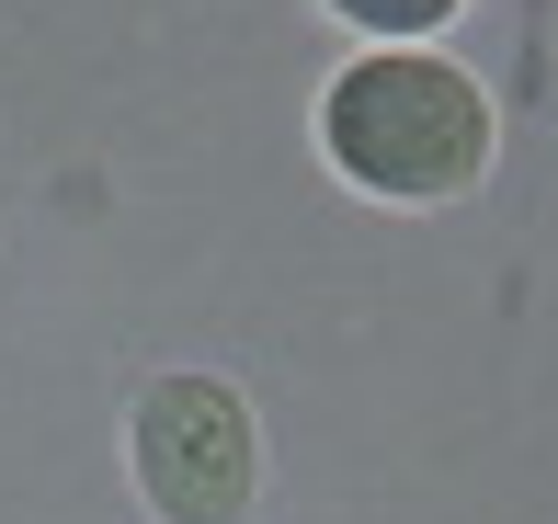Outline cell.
I'll use <instances>...</instances> for the list:
<instances>
[{
	"mask_svg": "<svg viewBox=\"0 0 558 524\" xmlns=\"http://www.w3.org/2000/svg\"><path fill=\"white\" fill-rule=\"evenodd\" d=\"M319 160L376 206H456L490 171V92L456 58L376 46L319 92Z\"/></svg>",
	"mask_w": 558,
	"mask_h": 524,
	"instance_id": "obj_1",
	"label": "cell"
},
{
	"mask_svg": "<svg viewBox=\"0 0 558 524\" xmlns=\"http://www.w3.org/2000/svg\"><path fill=\"white\" fill-rule=\"evenodd\" d=\"M125 467L160 524H240L263 490V434L228 377H160L125 411Z\"/></svg>",
	"mask_w": 558,
	"mask_h": 524,
	"instance_id": "obj_2",
	"label": "cell"
},
{
	"mask_svg": "<svg viewBox=\"0 0 558 524\" xmlns=\"http://www.w3.org/2000/svg\"><path fill=\"white\" fill-rule=\"evenodd\" d=\"M319 12H342L353 35H376V46H422V35L456 23V0H319Z\"/></svg>",
	"mask_w": 558,
	"mask_h": 524,
	"instance_id": "obj_3",
	"label": "cell"
}]
</instances>
